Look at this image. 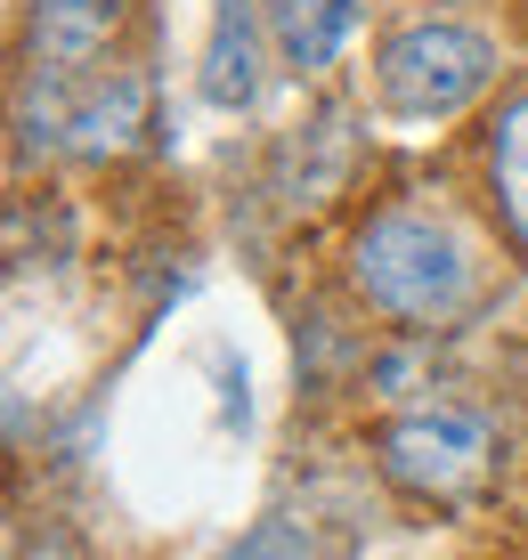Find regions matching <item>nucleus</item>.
I'll return each instance as SVG.
<instances>
[{
  "label": "nucleus",
  "mask_w": 528,
  "mask_h": 560,
  "mask_svg": "<svg viewBox=\"0 0 528 560\" xmlns=\"http://www.w3.org/2000/svg\"><path fill=\"white\" fill-rule=\"evenodd\" d=\"M349 277L382 317H406V325L456 317L463 293H472V260H463L456 228L423 220V211H390V220L366 228L358 253H349Z\"/></svg>",
  "instance_id": "f257e3e1"
},
{
  "label": "nucleus",
  "mask_w": 528,
  "mask_h": 560,
  "mask_svg": "<svg viewBox=\"0 0 528 560\" xmlns=\"http://www.w3.org/2000/svg\"><path fill=\"white\" fill-rule=\"evenodd\" d=\"M487 455H496L487 415L456 407V398L415 407V415H399L382 431V471L399 479L406 495H423V504H456V495H472L480 471H487Z\"/></svg>",
  "instance_id": "f03ea898"
},
{
  "label": "nucleus",
  "mask_w": 528,
  "mask_h": 560,
  "mask_svg": "<svg viewBox=\"0 0 528 560\" xmlns=\"http://www.w3.org/2000/svg\"><path fill=\"white\" fill-rule=\"evenodd\" d=\"M487 73H496V49H487L480 33H463V25H406V33L382 42V106L432 122V114L472 106L487 90Z\"/></svg>",
  "instance_id": "7ed1b4c3"
},
{
  "label": "nucleus",
  "mask_w": 528,
  "mask_h": 560,
  "mask_svg": "<svg viewBox=\"0 0 528 560\" xmlns=\"http://www.w3.org/2000/svg\"><path fill=\"white\" fill-rule=\"evenodd\" d=\"M147 130V73L130 66H106L73 90V114H66V139L82 154H130Z\"/></svg>",
  "instance_id": "20e7f679"
},
{
  "label": "nucleus",
  "mask_w": 528,
  "mask_h": 560,
  "mask_svg": "<svg viewBox=\"0 0 528 560\" xmlns=\"http://www.w3.org/2000/svg\"><path fill=\"white\" fill-rule=\"evenodd\" d=\"M261 0H220L204 42V98L211 106H252L261 98Z\"/></svg>",
  "instance_id": "39448f33"
},
{
  "label": "nucleus",
  "mask_w": 528,
  "mask_h": 560,
  "mask_svg": "<svg viewBox=\"0 0 528 560\" xmlns=\"http://www.w3.org/2000/svg\"><path fill=\"white\" fill-rule=\"evenodd\" d=\"M114 33V0H33V66L73 82Z\"/></svg>",
  "instance_id": "423d86ee"
},
{
  "label": "nucleus",
  "mask_w": 528,
  "mask_h": 560,
  "mask_svg": "<svg viewBox=\"0 0 528 560\" xmlns=\"http://www.w3.org/2000/svg\"><path fill=\"white\" fill-rule=\"evenodd\" d=\"M268 16V42L285 49V66H325L342 42H349V16H358V0H261Z\"/></svg>",
  "instance_id": "0eeeda50"
},
{
  "label": "nucleus",
  "mask_w": 528,
  "mask_h": 560,
  "mask_svg": "<svg viewBox=\"0 0 528 560\" xmlns=\"http://www.w3.org/2000/svg\"><path fill=\"white\" fill-rule=\"evenodd\" d=\"M496 203H504V228L528 253V98H513L496 114Z\"/></svg>",
  "instance_id": "6e6552de"
}]
</instances>
